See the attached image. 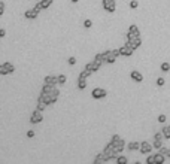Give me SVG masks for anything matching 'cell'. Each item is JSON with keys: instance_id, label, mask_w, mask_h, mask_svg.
Wrapping results in <instances>:
<instances>
[{"instance_id": "3957f363", "label": "cell", "mask_w": 170, "mask_h": 164, "mask_svg": "<svg viewBox=\"0 0 170 164\" xmlns=\"http://www.w3.org/2000/svg\"><path fill=\"white\" fill-rule=\"evenodd\" d=\"M102 64H104V61H103V60H96V58H94L91 63L85 64V69H88V70H91V72L94 73V72H97L98 69L102 67Z\"/></svg>"}, {"instance_id": "44dd1931", "label": "cell", "mask_w": 170, "mask_h": 164, "mask_svg": "<svg viewBox=\"0 0 170 164\" xmlns=\"http://www.w3.org/2000/svg\"><path fill=\"white\" fill-rule=\"evenodd\" d=\"M161 131L164 134V139H170V125H164L161 128Z\"/></svg>"}, {"instance_id": "d6986e66", "label": "cell", "mask_w": 170, "mask_h": 164, "mask_svg": "<svg viewBox=\"0 0 170 164\" xmlns=\"http://www.w3.org/2000/svg\"><path fill=\"white\" fill-rule=\"evenodd\" d=\"M128 33H131V34H136V36H137V34H140L139 27H137L136 24H131V25H130V27H128Z\"/></svg>"}, {"instance_id": "ab89813d", "label": "cell", "mask_w": 170, "mask_h": 164, "mask_svg": "<svg viewBox=\"0 0 170 164\" xmlns=\"http://www.w3.org/2000/svg\"><path fill=\"white\" fill-rule=\"evenodd\" d=\"M112 54H113V55H116V57H119V55H121L119 49H112Z\"/></svg>"}, {"instance_id": "8992f818", "label": "cell", "mask_w": 170, "mask_h": 164, "mask_svg": "<svg viewBox=\"0 0 170 164\" xmlns=\"http://www.w3.org/2000/svg\"><path fill=\"white\" fill-rule=\"evenodd\" d=\"M119 52H121V55H122V57H131V55H133V52H134V49L130 46V44L127 42L125 45H122V46L119 48Z\"/></svg>"}, {"instance_id": "f546056e", "label": "cell", "mask_w": 170, "mask_h": 164, "mask_svg": "<svg viewBox=\"0 0 170 164\" xmlns=\"http://www.w3.org/2000/svg\"><path fill=\"white\" fill-rule=\"evenodd\" d=\"M161 70H163V72H169L170 70V64L166 61V63H163V64H161Z\"/></svg>"}, {"instance_id": "74e56055", "label": "cell", "mask_w": 170, "mask_h": 164, "mask_svg": "<svg viewBox=\"0 0 170 164\" xmlns=\"http://www.w3.org/2000/svg\"><path fill=\"white\" fill-rule=\"evenodd\" d=\"M3 12H5V3H3V2H0V18H2Z\"/></svg>"}, {"instance_id": "ac0fdd59", "label": "cell", "mask_w": 170, "mask_h": 164, "mask_svg": "<svg viewBox=\"0 0 170 164\" xmlns=\"http://www.w3.org/2000/svg\"><path fill=\"white\" fill-rule=\"evenodd\" d=\"M52 3H54V0H40V2H39V5H40L42 9H48V7H49Z\"/></svg>"}, {"instance_id": "836d02e7", "label": "cell", "mask_w": 170, "mask_h": 164, "mask_svg": "<svg viewBox=\"0 0 170 164\" xmlns=\"http://www.w3.org/2000/svg\"><path fill=\"white\" fill-rule=\"evenodd\" d=\"M164 84H166L164 78H158V79H157V85H158V87H163Z\"/></svg>"}, {"instance_id": "f1b7e54d", "label": "cell", "mask_w": 170, "mask_h": 164, "mask_svg": "<svg viewBox=\"0 0 170 164\" xmlns=\"http://www.w3.org/2000/svg\"><path fill=\"white\" fill-rule=\"evenodd\" d=\"M154 139H157V140H163V139H164V134H163V131H158V133H155V134H154Z\"/></svg>"}, {"instance_id": "d4e9b609", "label": "cell", "mask_w": 170, "mask_h": 164, "mask_svg": "<svg viewBox=\"0 0 170 164\" xmlns=\"http://www.w3.org/2000/svg\"><path fill=\"white\" fill-rule=\"evenodd\" d=\"M158 151L163 154V155H166V158H170V149L169 148H164V146H163V148H160Z\"/></svg>"}, {"instance_id": "7c38bea8", "label": "cell", "mask_w": 170, "mask_h": 164, "mask_svg": "<svg viewBox=\"0 0 170 164\" xmlns=\"http://www.w3.org/2000/svg\"><path fill=\"white\" fill-rule=\"evenodd\" d=\"M130 76H131V79H133L134 82H142V81H143V75H142L140 72H137V70H133V72L130 73Z\"/></svg>"}, {"instance_id": "4316f807", "label": "cell", "mask_w": 170, "mask_h": 164, "mask_svg": "<svg viewBox=\"0 0 170 164\" xmlns=\"http://www.w3.org/2000/svg\"><path fill=\"white\" fill-rule=\"evenodd\" d=\"M152 146H154L155 149L163 148V140H157V139H154V143H152Z\"/></svg>"}, {"instance_id": "ffe728a7", "label": "cell", "mask_w": 170, "mask_h": 164, "mask_svg": "<svg viewBox=\"0 0 170 164\" xmlns=\"http://www.w3.org/2000/svg\"><path fill=\"white\" fill-rule=\"evenodd\" d=\"M102 163H106V161H104V157H103V152L97 154L96 158H94V164H102Z\"/></svg>"}, {"instance_id": "52a82bcc", "label": "cell", "mask_w": 170, "mask_h": 164, "mask_svg": "<svg viewBox=\"0 0 170 164\" xmlns=\"http://www.w3.org/2000/svg\"><path fill=\"white\" fill-rule=\"evenodd\" d=\"M106 91L103 90V88H94L93 91H91V96H93V99H96V100H100V99H104L106 97Z\"/></svg>"}, {"instance_id": "5bb4252c", "label": "cell", "mask_w": 170, "mask_h": 164, "mask_svg": "<svg viewBox=\"0 0 170 164\" xmlns=\"http://www.w3.org/2000/svg\"><path fill=\"white\" fill-rule=\"evenodd\" d=\"M154 158H155V164H164L166 161V155H163L160 151L157 154H154Z\"/></svg>"}, {"instance_id": "277c9868", "label": "cell", "mask_w": 170, "mask_h": 164, "mask_svg": "<svg viewBox=\"0 0 170 164\" xmlns=\"http://www.w3.org/2000/svg\"><path fill=\"white\" fill-rule=\"evenodd\" d=\"M14 70H15V67H14V64L12 63H3V64H0V75L2 76H5V75H11V73H14Z\"/></svg>"}, {"instance_id": "d590c367", "label": "cell", "mask_w": 170, "mask_h": 164, "mask_svg": "<svg viewBox=\"0 0 170 164\" xmlns=\"http://www.w3.org/2000/svg\"><path fill=\"white\" fill-rule=\"evenodd\" d=\"M67 61H69V64H70V66H75V64H76V58H75V57H69Z\"/></svg>"}, {"instance_id": "83f0119b", "label": "cell", "mask_w": 170, "mask_h": 164, "mask_svg": "<svg viewBox=\"0 0 170 164\" xmlns=\"http://www.w3.org/2000/svg\"><path fill=\"white\" fill-rule=\"evenodd\" d=\"M57 78H58V84H60V85H64V84H66V81H67L66 75H58Z\"/></svg>"}, {"instance_id": "5b68a950", "label": "cell", "mask_w": 170, "mask_h": 164, "mask_svg": "<svg viewBox=\"0 0 170 164\" xmlns=\"http://www.w3.org/2000/svg\"><path fill=\"white\" fill-rule=\"evenodd\" d=\"M102 5H103V9H106L107 12H111V14L116 11V2H115V0H103Z\"/></svg>"}, {"instance_id": "9a60e30c", "label": "cell", "mask_w": 170, "mask_h": 164, "mask_svg": "<svg viewBox=\"0 0 170 164\" xmlns=\"http://www.w3.org/2000/svg\"><path fill=\"white\" fill-rule=\"evenodd\" d=\"M55 87H57V85H48V84H43V87H42L40 93H45V94H49V93H52L54 90H55Z\"/></svg>"}, {"instance_id": "484cf974", "label": "cell", "mask_w": 170, "mask_h": 164, "mask_svg": "<svg viewBox=\"0 0 170 164\" xmlns=\"http://www.w3.org/2000/svg\"><path fill=\"white\" fill-rule=\"evenodd\" d=\"M46 106H48L46 103H45V101H42V100H39V99H38V109H39V110H42V112H43V110H45V108H46Z\"/></svg>"}, {"instance_id": "7a4b0ae2", "label": "cell", "mask_w": 170, "mask_h": 164, "mask_svg": "<svg viewBox=\"0 0 170 164\" xmlns=\"http://www.w3.org/2000/svg\"><path fill=\"white\" fill-rule=\"evenodd\" d=\"M43 121V114H42V110H39L38 108H36L33 112H31V115H30V122L34 125V124H40Z\"/></svg>"}, {"instance_id": "e0dca14e", "label": "cell", "mask_w": 170, "mask_h": 164, "mask_svg": "<svg viewBox=\"0 0 170 164\" xmlns=\"http://www.w3.org/2000/svg\"><path fill=\"white\" fill-rule=\"evenodd\" d=\"M91 73H93L91 70H88V69H85V67H84V70H82V72H81V73H79V76H78V79H87V78H88L89 75H91Z\"/></svg>"}, {"instance_id": "b9f144b4", "label": "cell", "mask_w": 170, "mask_h": 164, "mask_svg": "<svg viewBox=\"0 0 170 164\" xmlns=\"http://www.w3.org/2000/svg\"><path fill=\"white\" fill-rule=\"evenodd\" d=\"M72 2H73V3H78V2H79V0H72Z\"/></svg>"}, {"instance_id": "30bf717a", "label": "cell", "mask_w": 170, "mask_h": 164, "mask_svg": "<svg viewBox=\"0 0 170 164\" xmlns=\"http://www.w3.org/2000/svg\"><path fill=\"white\" fill-rule=\"evenodd\" d=\"M38 15H39V12L36 11L34 7H33V9H27L24 12V16H25L27 20H36V18H38Z\"/></svg>"}, {"instance_id": "ba28073f", "label": "cell", "mask_w": 170, "mask_h": 164, "mask_svg": "<svg viewBox=\"0 0 170 164\" xmlns=\"http://www.w3.org/2000/svg\"><path fill=\"white\" fill-rule=\"evenodd\" d=\"M152 146L149 142H146V140H143V142H140V154H149V152H152Z\"/></svg>"}, {"instance_id": "8d00e7d4", "label": "cell", "mask_w": 170, "mask_h": 164, "mask_svg": "<svg viewBox=\"0 0 170 164\" xmlns=\"http://www.w3.org/2000/svg\"><path fill=\"white\" fill-rule=\"evenodd\" d=\"M166 119H167V118H166V115H160V116H158V122L164 124V122H166Z\"/></svg>"}, {"instance_id": "f35d334b", "label": "cell", "mask_w": 170, "mask_h": 164, "mask_svg": "<svg viewBox=\"0 0 170 164\" xmlns=\"http://www.w3.org/2000/svg\"><path fill=\"white\" fill-rule=\"evenodd\" d=\"M27 137H29V139L34 137V131H33V130H29V131H27Z\"/></svg>"}, {"instance_id": "9c48e42d", "label": "cell", "mask_w": 170, "mask_h": 164, "mask_svg": "<svg viewBox=\"0 0 170 164\" xmlns=\"http://www.w3.org/2000/svg\"><path fill=\"white\" fill-rule=\"evenodd\" d=\"M125 148H127V145H125V140L124 139H119L118 142L113 143V149H115V152H118V154H121Z\"/></svg>"}, {"instance_id": "603a6c76", "label": "cell", "mask_w": 170, "mask_h": 164, "mask_svg": "<svg viewBox=\"0 0 170 164\" xmlns=\"http://www.w3.org/2000/svg\"><path fill=\"white\" fill-rule=\"evenodd\" d=\"M115 61H116V55H113V54L111 52V55L106 58V61H104V63H106V64H113Z\"/></svg>"}, {"instance_id": "6da1fadb", "label": "cell", "mask_w": 170, "mask_h": 164, "mask_svg": "<svg viewBox=\"0 0 170 164\" xmlns=\"http://www.w3.org/2000/svg\"><path fill=\"white\" fill-rule=\"evenodd\" d=\"M127 42L130 44V46L136 51L142 45V37H140V34H137V36H136V34H131V33L127 31Z\"/></svg>"}, {"instance_id": "d6a6232c", "label": "cell", "mask_w": 170, "mask_h": 164, "mask_svg": "<svg viewBox=\"0 0 170 164\" xmlns=\"http://www.w3.org/2000/svg\"><path fill=\"white\" fill-rule=\"evenodd\" d=\"M91 25H93L91 20H85V21H84V27H85V29H91Z\"/></svg>"}, {"instance_id": "cb8c5ba5", "label": "cell", "mask_w": 170, "mask_h": 164, "mask_svg": "<svg viewBox=\"0 0 170 164\" xmlns=\"http://www.w3.org/2000/svg\"><path fill=\"white\" fill-rule=\"evenodd\" d=\"M78 88L79 90H85L87 88V81L85 79H78Z\"/></svg>"}, {"instance_id": "8fae6325", "label": "cell", "mask_w": 170, "mask_h": 164, "mask_svg": "<svg viewBox=\"0 0 170 164\" xmlns=\"http://www.w3.org/2000/svg\"><path fill=\"white\" fill-rule=\"evenodd\" d=\"M43 84H48V85H57V84H58V78H57V76H54V75H48V76H45Z\"/></svg>"}, {"instance_id": "4dcf8cb0", "label": "cell", "mask_w": 170, "mask_h": 164, "mask_svg": "<svg viewBox=\"0 0 170 164\" xmlns=\"http://www.w3.org/2000/svg\"><path fill=\"white\" fill-rule=\"evenodd\" d=\"M146 164H155V158H154V155H148V158H146Z\"/></svg>"}, {"instance_id": "60d3db41", "label": "cell", "mask_w": 170, "mask_h": 164, "mask_svg": "<svg viewBox=\"0 0 170 164\" xmlns=\"http://www.w3.org/2000/svg\"><path fill=\"white\" fill-rule=\"evenodd\" d=\"M6 36V30L5 29H0V37H5Z\"/></svg>"}, {"instance_id": "e575fe53", "label": "cell", "mask_w": 170, "mask_h": 164, "mask_svg": "<svg viewBox=\"0 0 170 164\" xmlns=\"http://www.w3.org/2000/svg\"><path fill=\"white\" fill-rule=\"evenodd\" d=\"M137 6H139V3L136 2V0H131V2H130V7H131V9H136Z\"/></svg>"}, {"instance_id": "7402d4cb", "label": "cell", "mask_w": 170, "mask_h": 164, "mask_svg": "<svg viewBox=\"0 0 170 164\" xmlns=\"http://www.w3.org/2000/svg\"><path fill=\"white\" fill-rule=\"evenodd\" d=\"M115 161H116V164H127L128 163V158L124 157V155H118V158H116Z\"/></svg>"}, {"instance_id": "1f68e13d", "label": "cell", "mask_w": 170, "mask_h": 164, "mask_svg": "<svg viewBox=\"0 0 170 164\" xmlns=\"http://www.w3.org/2000/svg\"><path fill=\"white\" fill-rule=\"evenodd\" d=\"M119 139H121V137H119V136H118V134H113V136H112V137H111V140H109V142H111V143H112V145H113V143H115V142H118V140H119Z\"/></svg>"}, {"instance_id": "2e32d148", "label": "cell", "mask_w": 170, "mask_h": 164, "mask_svg": "<svg viewBox=\"0 0 170 164\" xmlns=\"http://www.w3.org/2000/svg\"><path fill=\"white\" fill-rule=\"evenodd\" d=\"M127 148H128V151H139L140 149V143L139 142H130L127 145Z\"/></svg>"}, {"instance_id": "4fadbf2b", "label": "cell", "mask_w": 170, "mask_h": 164, "mask_svg": "<svg viewBox=\"0 0 170 164\" xmlns=\"http://www.w3.org/2000/svg\"><path fill=\"white\" fill-rule=\"evenodd\" d=\"M58 97H60V91L55 88L52 93H49V105H52V103H55V101L58 100Z\"/></svg>"}]
</instances>
